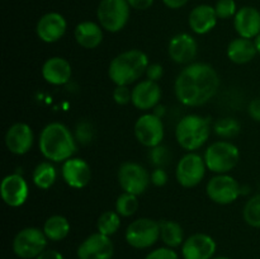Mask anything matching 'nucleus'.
<instances>
[{"instance_id": "nucleus-1", "label": "nucleus", "mask_w": 260, "mask_h": 259, "mask_svg": "<svg viewBox=\"0 0 260 259\" xmlns=\"http://www.w3.org/2000/svg\"><path fill=\"white\" fill-rule=\"evenodd\" d=\"M220 88V76L213 66L192 62L185 66L174 83L175 96L187 107H201L208 103Z\"/></svg>"}, {"instance_id": "nucleus-2", "label": "nucleus", "mask_w": 260, "mask_h": 259, "mask_svg": "<svg viewBox=\"0 0 260 259\" xmlns=\"http://www.w3.org/2000/svg\"><path fill=\"white\" fill-rule=\"evenodd\" d=\"M41 154L52 163H63L76 151V139L61 122H51L41 131L38 139Z\"/></svg>"}, {"instance_id": "nucleus-3", "label": "nucleus", "mask_w": 260, "mask_h": 259, "mask_svg": "<svg viewBox=\"0 0 260 259\" xmlns=\"http://www.w3.org/2000/svg\"><path fill=\"white\" fill-rule=\"evenodd\" d=\"M149 65L146 53L134 48L121 52L109 62L108 76L114 85L129 86L146 74Z\"/></svg>"}, {"instance_id": "nucleus-4", "label": "nucleus", "mask_w": 260, "mask_h": 259, "mask_svg": "<svg viewBox=\"0 0 260 259\" xmlns=\"http://www.w3.org/2000/svg\"><path fill=\"white\" fill-rule=\"evenodd\" d=\"M212 122L200 114H187L175 127V139L180 147L188 152L201 149L210 139Z\"/></svg>"}, {"instance_id": "nucleus-5", "label": "nucleus", "mask_w": 260, "mask_h": 259, "mask_svg": "<svg viewBox=\"0 0 260 259\" xmlns=\"http://www.w3.org/2000/svg\"><path fill=\"white\" fill-rule=\"evenodd\" d=\"M206 167L215 174H229L238 165L240 160V151L238 146L228 140H221L211 144L206 149Z\"/></svg>"}, {"instance_id": "nucleus-6", "label": "nucleus", "mask_w": 260, "mask_h": 259, "mask_svg": "<svg viewBox=\"0 0 260 259\" xmlns=\"http://www.w3.org/2000/svg\"><path fill=\"white\" fill-rule=\"evenodd\" d=\"M129 12L131 7L127 0H102L96 9V17L104 30L117 33L126 27Z\"/></svg>"}, {"instance_id": "nucleus-7", "label": "nucleus", "mask_w": 260, "mask_h": 259, "mask_svg": "<svg viewBox=\"0 0 260 259\" xmlns=\"http://www.w3.org/2000/svg\"><path fill=\"white\" fill-rule=\"evenodd\" d=\"M124 239L135 249L151 248L160 239V222L149 217L137 218L127 226Z\"/></svg>"}, {"instance_id": "nucleus-8", "label": "nucleus", "mask_w": 260, "mask_h": 259, "mask_svg": "<svg viewBox=\"0 0 260 259\" xmlns=\"http://www.w3.org/2000/svg\"><path fill=\"white\" fill-rule=\"evenodd\" d=\"M48 239L38 228L22 229L13 239V251L20 259H36L47 248Z\"/></svg>"}, {"instance_id": "nucleus-9", "label": "nucleus", "mask_w": 260, "mask_h": 259, "mask_svg": "<svg viewBox=\"0 0 260 259\" xmlns=\"http://www.w3.org/2000/svg\"><path fill=\"white\" fill-rule=\"evenodd\" d=\"M118 183L123 192L144 195L151 183V175L146 168L135 161H126L118 169Z\"/></svg>"}, {"instance_id": "nucleus-10", "label": "nucleus", "mask_w": 260, "mask_h": 259, "mask_svg": "<svg viewBox=\"0 0 260 259\" xmlns=\"http://www.w3.org/2000/svg\"><path fill=\"white\" fill-rule=\"evenodd\" d=\"M205 159L197 152H187L180 157L175 168V178L177 182L184 188H194L200 184L206 175Z\"/></svg>"}, {"instance_id": "nucleus-11", "label": "nucleus", "mask_w": 260, "mask_h": 259, "mask_svg": "<svg viewBox=\"0 0 260 259\" xmlns=\"http://www.w3.org/2000/svg\"><path fill=\"white\" fill-rule=\"evenodd\" d=\"M206 193L212 202L217 205H231L243 193L240 184L229 174H216L208 180Z\"/></svg>"}, {"instance_id": "nucleus-12", "label": "nucleus", "mask_w": 260, "mask_h": 259, "mask_svg": "<svg viewBox=\"0 0 260 259\" xmlns=\"http://www.w3.org/2000/svg\"><path fill=\"white\" fill-rule=\"evenodd\" d=\"M134 132L140 144L151 149L161 145L165 135L164 123L162 119L155 113H145L137 118Z\"/></svg>"}, {"instance_id": "nucleus-13", "label": "nucleus", "mask_w": 260, "mask_h": 259, "mask_svg": "<svg viewBox=\"0 0 260 259\" xmlns=\"http://www.w3.org/2000/svg\"><path fill=\"white\" fill-rule=\"evenodd\" d=\"M114 245L111 236L101 233H94L81 241L78 246V259H112Z\"/></svg>"}, {"instance_id": "nucleus-14", "label": "nucleus", "mask_w": 260, "mask_h": 259, "mask_svg": "<svg viewBox=\"0 0 260 259\" xmlns=\"http://www.w3.org/2000/svg\"><path fill=\"white\" fill-rule=\"evenodd\" d=\"M0 196L9 207H20L29 196L28 183L20 174H8L0 183Z\"/></svg>"}, {"instance_id": "nucleus-15", "label": "nucleus", "mask_w": 260, "mask_h": 259, "mask_svg": "<svg viewBox=\"0 0 260 259\" xmlns=\"http://www.w3.org/2000/svg\"><path fill=\"white\" fill-rule=\"evenodd\" d=\"M198 52V43L189 33H178L169 41L168 53L174 62L189 65L194 61Z\"/></svg>"}, {"instance_id": "nucleus-16", "label": "nucleus", "mask_w": 260, "mask_h": 259, "mask_svg": "<svg viewBox=\"0 0 260 259\" xmlns=\"http://www.w3.org/2000/svg\"><path fill=\"white\" fill-rule=\"evenodd\" d=\"M216 241L207 234L197 233L184 240L182 245L183 259H212L215 256Z\"/></svg>"}, {"instance_id": "nucleus-17", "label": "nucleus", "mask_w": 260, "mask_h": 259, "mask_svg": "<svg viewBox=\"0 0 260 259\" xmlns=\"http://www.w3.org/2000/svg\"><path fill=\"white\" fill-rule=\"evenodd\" d=\"M68 23L60 13L50 12L43 14L36 25L38 38L46 43H55L65 36Z\"/></svg>"}, {"instance_id": "nucleus-18", "label": "nucleus", "mask_w": 260, "mask_h": 259, "mask_svg": "<svg viewBox=\"0 0 260 259\" xmlns=\"http://www.w3.org/2000/svg\"><path fill=\"white\" fill-rule=\"evenodd\" d=\"M61 175L63 182L69 187L74 189H81L86 187L91 180V168L84 159L70 157L62 163Z\"/></svg>"}, {"instance_id": "nucleus-19", "label": "nucleus", "mask_w": 260, "mask_h": 259, "mask_svg": "<svg viewBox=\"0 0 260 259\" xmlns=\"http://www.w3.org/2000/svg\"><path fill=\"white\" fill-rule=\"evenodd\" d=\"M33 131L30 126L23 122H17L8 128L5 134V146L12 154L24 155L33 146Z\"/></svg>"}, {"instance_id": "nucleus-20", "label": "nucleus", "mask_w": 260, "mask_h": 259, "mask_svg": "<svg viewBox=\"0 0 260 259\" xmlns=\"http://www.w3.org/2000/svg\"><path fill=\"white\" fill-rule=\"evenodd\" d=\"M161 99V89L156 81L141 80L132 89V104L140 111H150L157 107Z\"/></svg>"}, {"instance_id": "nucleus-21", "label": "nucleus", "mask_w": 260, "mask_h": 259, "mask_svg": "<svg viewBox=\"0 0 260 259\" xmlns=\"http://www.w3.org/2000/svg\"><path fill=\"white\" fill-rule=\"evenodd\" d=\"M234 27L239 37L255 40L260 33V12L254 7H243L234 17Z\"/></svg>"}, {"instance_id": "nucleus-22", "label": "nucleus", "mask_w": 260, "mask_h": 259, "mask_svg": "<svg viewBox=\"0 0 260 259\" xmlns=\"http://www.w3.org/2000/svg\"><path fill=\"white\" fill-rule=\"evenodd\" d=\"M43 79L51 85H65L70 81L73 75L71 63L66 58L53 56L47 58L41 69Z\"/></svg>"}, {"instance_id": "nucleus-23", "label": "nucleus", "mask_w": 260, "mask_h": 259, "mask_svg": "<svg viewBox=\"0 0 260 259\" xmlns=\"http://www.w3.org/2000/svg\"><path fill=\"white\" fill-rule=\"evenodd\" d=\"M217 19L218 17L216 14L215 7H211L208 4H201L193 8L189 18H188V23H189L190 29L196 35H206L216 27Z\"/></svg>"}, {"instance_id": "nucleus-24", "label": "nucleus", "mask_w": 260, "mask_h": 259, "mask_svg": "<svg viewBox=\"0 0 260 259\" xmlns=\"http://www.w3.org/2000/svg\"><path fill=\"white\" fill-rule=\"evenodd\" d=\"M74 37L79 46L86 50H93L103 42V28L99 23L84 20L75 27Z\"/></svg>"}, {"instance_id": "nucleus-25", "label": "nucleus", "mask_w": 260, "mask_h": 259, "mask_svg": "<svg viewBox=\"0 0 260 259\" xmlns=\"http://www.w3.org/2000/svg\"><path fill=\"white\" fill-rule=\"evenodd\" d=\"M258 51L253 40L239 37L231 41L228 46V57L236 65H244L254 60Z\"/></svg>"}, {"instance_id": "nucleus-26", "label": "nucleus", "mask_w": 260, "mask_h": 259, "mask_svg": "<svg viewBox=\"0 0 260 259\" xmlns=\"http://www.w3.org/2000/svg\"><path fill=\"white\" fill-rule=\"evenodd\" d=\"M42 230L48 240L61 241L70 234L71 226L65 216L53 215L45 221Z\"/></svg>"}, {"instance_id": "nucleus-27", "label": "nucleus", "mask_w": 260, "mask_h": 259, "mask_svg": "<svg viewBox=\"0 0 260 259\" xmlns=\"http://www.w3.org/2000/svg\"><path fill=\"white\" fill-rule=\"evenodd\" d=\"M160 239L168 248H178L184 243V230L177 221L165 220L160 222Z\"/></svg>"}, {"instance_id": "nucleus-28", "label": "nucleus", "mask_w": 260, "mask_h": 259, "mask_svg": "<svg viewBox=\"0 0 260 259\" xmlns=\"http://www.w3.org/2000/svg\"><path fill=\"white\" fill-rule=\"evenodd\" d=\"M57 179V172L53 167L52 161H41L37 167L35 168L32 173V182L37 188L43 190H47L55 184Z\"/></svg>"}, {"instance_id": "nucleus-29", "label": "nucleus", "mask_w": 260, "mask_h": 259, "mask_svg": "<svg viewBox=\"0 0 260 259\" xmlns=\"http://www.w3.org/2000/svg\"><path fill=\"white\" fill-rule=\"evenodd\" d=\"M121 228V216L117 211H106L99 216L96 221V229L98 233L103 235L112 236L117 233Z\"/></svg>"}, {"instance_id": "nucleus-30", "label": "nucleus", "mask_w": 260, "mask_h": 259, "mask_svg": "<svg viewBox=\"0 0 260 259\" xmlns=\"http://www.w3.org/2000/svg\"><path fill=\"white\" fill-rule=\"evenodd\" d=\"M240 128V123L233 117H225V118L217 119L212 126L213 132L223 140H229L238 136Z\"/></svg>"}, {"instance_id": "nucleus-31", "label": "nucleus", "mask_w": 260, "mask_h": 259, "mask_svg": "<svg viewBox=\"0 0 260 259\" xmlns=\"http://www.w3.org/2000/svg\"><path fill=\"white\" fill-rule=\"evenodd\" d=\"M244 221L254 229H260V193L246 201L243 208Z\"/></svg>"}, {"instance_id": "nucleus-32", "label": "nucleus", "mask_w": 260, "mask_h": 259, "mask_svg": "<svg viewBox=\"0 0 260 259\" xmlns=\"http://www.w3.org/2000/svg\"><path fill=\"white\" fill-rule=\"evenodd\" d=\"M139 208V196L123 192L116 201V211L121 217H131Z\"/></svg>"}, {"instance_id": "nucleus-33", "label": "nucleus", "mask_w": 260, "mask_h": 259, "mask_svg": "<svg viewBox=\"0 0 260 259\" xmlns=\"http://www.w3.org/2000/svg\"><path fill=\"white\" fill-rule=\"evenodd\" d=\"M149 157L150 161L155 168H162L169 161V150H168V147L162 146V145H157V146L150 149Z\"/></svg>"}, {"instance_id": "nucleus-34", "label": "nucleus", "mask_w": 260, "mask_h": 259, "mask_svg": "<svg viewBox=\"0 0 260 259\" xmlns=\"http://www.w3.org/2000/svg\"><path fill=\"white\" fill-rule=\"evenodd\" d=\"M216 14L220 19H229L238 13L235 0H218L215 5Z\"/></svg>"}, {"instance_id": "nucleus-35", "label": "nucleus", "mask_w": 260, "mask_h": 259, "mask_svg": "<svg viewBox=\"0 0 260 259\" xmlns=\"http://www.w3.org/2000/svg\"><path fill=\"white\" fill-rule=\"evenodd\" d=\"M75 139L76 141H79L80 144L86 145L90 144L94 139V128L89 122L83 121L80 123H78L75 128Z\"/></svg>"}, {"instance_id": "nucleus-36", "label": "nucleus", "mask_w": 260, "mask_h": 259, "mask_svg": "<svg viewBox=\"0 0 260 259\" xmlns=\"http://www.w3.org/2000/svg\"><path fill=\"white\" fill-rule=\"evenodd\" d=\"M112 98L119 106H126L132 101V90L127 85H116Z\"/></svg>"}, {"instance_id": "nucleus-37", "label": "nucleus", "mask_w": 260, "mask_h": 259, "mask_svg": "<svg viewBox=\"0 0 260 259\" xmlns=\"http://www.w3.org/2000/svg\"><path fill=\"white\" fill-rule=\"evenodd\" d=\"M145 259H179L177 251L173 248H168V246H161V248L154 249L150 251Z\"/></svg>"}, {"instance_id": "nucleus-38", "label": "nucleus", "mask_w": 260, "mask_h": 259, "mask_svg": "<svg viewBox=\"0 0 260 259\" xmlns=\"http://www.w3.org/2000/svg\"><path fill=\"white\" fill-rule=\"evenodd\" d=\"M150 175H151V183L155 187H162V185L167 184L168 180H169L168 173L165 172L164 168H155Z\"/></svg>"}, {"instance_id": "nucleus-39", "label": "nucleus", "mask_w": 260, "mask_h": 259, "mask_svg": "<svg viewBox=\"0 0 260 259\" xmlns=\"http://www.w3.org/2000/svg\"><path fill=\"white\" fill-rule=\"evenodd\" d=\"M164 75V68L160 63H150L146 69V76L149 80L159 81Z\"/></svg>"}, {"instance_id": "nucleus-40", "label": "nucleus", "mask_w": 260, "mask_h": 259, "mask_svg": "<svg viewBox=\"0 0 260 259\" xmlns=\"http://www.w3.org/2000/svg\"><path fill=\"white\" fill-rule=\"evenodd\" d=\"M248 113L251 119H254L255 122H260V96L259 98L253 99V101L249 103Z\"/></svg>"}, {"instance_id": "nucleus-41", "label": "nucleus", "mask_w": 260, "mask_h": 259, "mask_svg": "<svg viewBox=\"0 0 260 259\" xmlns=\"http://www.w3.org/2000/svg\"><path fill=\"white\" fill-rule=\"evenodd\" d=\"M127 2H128L129 7L137 10L149 9L154 4V0H127Z\"/></svg>"}, {"instance_id": "nucleus-42", "label": "nucleus", "mask_w": 260, "mask_h": 259, "mask_svg": "<svg viewBox=\"0 0 260 259\" xmlns=\"http://www.w3.org/2000/svg\"><path fill=\"white\" fill-rule=\"evenodd\" d=\"M36 259H65L60 251L55 250V249H46L45 251L40 254Z\"/></svg>"}, {"instance_id": "nucleus-43", "label": "nucleus", "mask_w": 260, "mask_h": 259, "mask_svg": "<svg viewBox=\"0 0 260 259\" xmlns=\"http://www.w3.org/2000/svg\"><path fill=\"white\" fill-rule=\"evenodd\" d=\"M162 3L170 9H179L187 4L188 0H162Z\"/></svg>"}, {"instance_id": "nucleus-44", "label": "nucleus", "mask_w": 260, "mask_h": 259, "mask_svg": "<svg viewBox=\"0 0 260 259\" xmlns=\"http://www.w3.org/2000/svg\"><path fill=\"white\" fill-rule=\"evenodd\" d=\"M254 43H255V47H256V51H258V53L260 55V33L258 36H256V38L254 40Z\"/></svg>"}, {"instance_id": "nucleus-45", "label": "nucleus", "mask_w": 260, "mask_h": 259, "mask_svg": "<svg viewBox=\"0 0 260 259\" xmlns=\"http://www.w3.org/2000/svg\"><path fill=\"white\" fill-rule=\"evenodd\" d=\"M212 259H231V258H229V256H223V255H221V256H213Z\"/></svg>"}]
</instances>
